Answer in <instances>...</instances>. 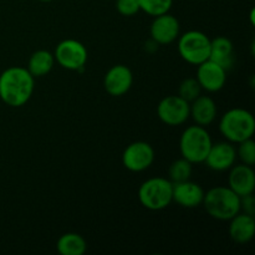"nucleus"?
<instances>
[{"label": "nucleus", "instance_id": "1", "mask_svg": "<svg viewBox=\"0 0 255 255\" xmlns=\"http://www.w3.org/2000/svg\"><path fill=\"white\" fill-rule=\"evenodd\" d=\"M35 77L26 67L11 66L0 75V99L10 107H21L34 94Z\"/></svg>", "mask_w": 255, "mask_h": 255}, {"label": "nucleus", "instance_id": "2", "mask_svg": "<svg viewBox=\"0 0 255 255\" xmlns=\"http://www.w3.org/2000/svg\"><path fill=\"white\" fill-rule=\"evenodd\" d=\"M204 209L217 221H231L241 212V197L229 187L219 186L204 192Z\"/></svg>", "mask_w": 255, "mask_h": 255}, {"label": "nucleus", "instance_id": "3", "mask_svg": "<svg viewBox=\"0 0 255 255\" xmlns=\"http://www.w3.org/2000/svg\"><path fill=\"white\" fill-rule=\"evenodd\" d=\"M222 136L231 143H239L253 138L255 132V119L251 111L246 109H232L227 111L219 121Z\"/></svg>", "mask_w": 255, "mask_h": 255}, {"label": "nucleus", "instance_id": "4", "mask_svg": "<svg viewBox=\"0 0 255 255\" xmlns=\"http://www.w3.org/2000/svg\"><path fill=\"white\" fill-rule=\"evenodd\" d=\"M213 141L206 127L194 125L189 126L182 132L179 139V151L181 156L187 161L194 163H203L211 149Z\"/></svg>", "mask_w": 255, "mask_h": 255}, {"label": "nucleus", "instance_id": "5", "mask_svg": "<svg viewBox=\"0 0 255 255\" xmlns=\"http://www.w3.org/2000/svg\"><path fill=\"white\" fill-rule=\"evenodd\" d=\"M173 183L168 178L153 177L139 186V203L148 211H162L172 203Z\"/></svg>", "mask_w": 255, "mask_h": 255}, {"label": "nucleus", "instance_id": "6", "mask_svg": "<svg viewBox=\"0 0 255 255\" xmlns=\"http://www.w3.org/2000/svg\"><path fill=\"white\" fill-rule=\"evenodd\" d=\"M179 56L186 62L198 66L209 60L211 55V39L208 35L198 30H189L178 36Z\"/></svg>", "mask_w": 255, "mask_h": 255}, {"label": "nucleus", "instance_id": "7", "mask_svg": "<svg viewBox=\"0 0 255 255\" xmlns=\"http://www.w3.org/2000/svg\"><path fill=\"white\" fill-rule=\"evenodd\" d=\"M54 57L55 62H57L62 69L81 72L86 66L89 54L86 46L79 40L66 39L59 42L55 47Z\"/></svg>", "mask_w": 255, "mask_h": 255}, {"label": "nucleus", "instance_id": "8", "mask_svg": "<svg viewBox=\"0 0 255 255\" xmlns=\"http://www.w3.org/2000/svg\"><path fill=\"white\" fill-rule=\"evenodd\" d=\"M154 161V149L148 142L136 141L129 143L122 153V164L129 172H143Z\"/></svg>", "mask_w": 255, "mask_h": 255}, {"label": "nucleus", "instance_id": "9", "mask_svg": "<svg viewBox=\"0 0 255 255\" xmlns=\"http://www.w3.org/2000/svg\"><path fill=\"white\" fill-rule=\"evenodd\" d=\"M157 116L168 126L183 125L189 119V102L178 95L166 96L157 106Z\"/></svg>", "mask_w": 255, "mask_h": 255}, {"label": "nucleus", "instance_id": "10", "mask_svg": "<svg viewBox=\"0 0 255 255\" xmlns=\"http://www.w3.org/2000/svg\"><path fill=\"white\" fill-rule=\"evenodd\" d=\"M133 84V75L126 65H115L104 77V87L109 95L120 97L126 95Z\"/></svg>", "mask_w": 255, "mask_h": 255}, {"label": "nucleus", "instance_id": "11", "mask_svg": "<svg viewBox=\"0 0 255 255\" xmlns=\"http://www.w3.org/2000/svg\"><path fill=\"white\" fill-rule=\"evenodd\" d=\"M196 79L202 90H206L207 92H218L226 86L227 71L212 60H207L197 66Z\"/></svg>", "mask_w": 255, "mask_h": 255}, {"label": "nucleus", "instance_id": "12", "mask_svg": "<svg viewBox=\"0 0 255 255\" xmlns=\"http://www.w3.org/2000/svg\"><path fill=\"white\" fill-rule=\"evenodd\" d=\"M179 30H181V26L177 17L169 12H166V14L154 16L149 34H151V39L157 45H168L178 39Z\"/></svg>", "mask_w": 255, "mask_h": 255}, {"label": "nucleus", "instance_id": "13", "mask_svg": "<svg viewBox=\"0 0 255 255\" xmlns=\"http://www.w3.org/2000/svg\"><path fill=\"white\" fill-rule=\"evenodd\" d=\"M237 151L233 143L228 141L212 144L203 163L216 172L229 171L236 164Z\"/></svg>", "mask_w": 255, "mask_h": 255}, {"label": "nucleus", "instance_id": "14", "mask_svg": "<svg viewBox=\"0 0 255 255\" xmlns=\"http://www.w3.org/2000/svg\"><path fill=\"white\" fill-rule=\"evenodd\" d=\"M228 187L236 192L239 197L254 193L255 189V173L253 166L248 164H234L229 169Z\"/></svg>", "mask_w": 255, "mask_h": 255}, {"label": "nucleus", "instance_id": "15", "mask_svg": "<svg viewBox=\"0 0 255 255\" xmlns=\"http://www.w3.org/2000/svg\"><path fill=\"white\" fill-rule=\"evenodd\" d=\"M204 198V191L198 183L191 179L179 183H173L172 202H176L183 208H197L201 206Z\"/></svg>", "mask_w": 255, "mask_h": 255}, {"label": "nucleus", "instance_id": "16", "mask_svg": "<svg viewBox=\"0 0 255 255\" xmlns=\"http://www.w3.org/2000/svg\"><path fill=\"white\" fill-rule=\"evenodd\" d=\"M189 117H192L196 125L209 126L217 117V104L212 97L199 95L189 104Z\"/></svg>", "mask_w": 255, "mask_h": 255}, {"label": "nucleus", "instance_id": "17", "mask_svg": "<svg viewBox=\"0 0 255 255\" xmlns=\"http://www.w3.org/2000/svg\"><path fill=\"white\" fill-rule=\"evenodd\" d=\"M229 222V236L234 243L247 244L254 238L255 219L253 216L239 212Z\"/></svg>", "mask_w": 255, "mask_h": 255}, {"label": "nucleus", "instance_id": "18", "mask_svg": "<svg viewBox=\"0 0 255 255\" xmlns=\"http://www.w3.org/2000/svg\"><path fill=\"white\" fill-rule=\"evenodd\" d=\"M209 60L218 64L226 71L232 69L236 62V52H234L233 42L226 36H217L211 40V55Z\"/></svg>", "mask_w": 255, "mask_h": 255}, {"label": "nucleus", "instance_id": "19", "mask_svg": "<svg viewBox=\"0 0 255 255\" xmlns=\"http://www.w3.org/2000/svg\"><path fill=\"white\" fill-rule=\"evenodd\" d=\"M55 65L54 54L47 50H37L32 52L27 62V71L36 79V77L46 76L50 74Z\"/></svg>", "mask_w": 255, "mask_h": 255}, {"label": "nucleus", "instance_id": "20", "mask_svg": "<svg viewBox=\"0 0 255 255\" xmlns=\"http://www.w3.org/2000/svg\"><path fill=\"white\" fill-rule=\"evenodd\" d=\"M56 249L61 255H82L87 251V242L77 233H65L57 239Z\"/></svg>", "mask_w": 255, "mask_h": 255}, {"label": "nucleus", "instance_id": "21", "mask_svg": "<svg viewBox=\"0 0 255 255\" xmlns=\"http://www.w3.org/2000/svg\"><path fill=\"white\" fill-rule=\"evenodd\" d=\"M192 172H193V164L182 157V158L176 159L171 163L168 169V179L172 183L188 181L192 177Z\"/></svg>", "mask_w": 255, "mask_h": 255}, {"label": "nucleus", "instance_id": "22", "mask_svg": "<svg viewBox=\"0 0 255 255\" xmlns=\"http://www.w3.org/2000/svg\"><path fill=\"white\" fill-rule=\"evenodd\" d=\"M138 4L142 11L154 17L169 12L173 0H138Z\"/></svg>", "mask_w": 255, "mask_h": 255}, {"label": "nucleus", "instance_id": "23", "mask_svg": "<svg viewBox=\"0 0 255 255\" xmlns=\"http://www.w3.org/2000/svg\"><path fill=\"white\" fill-rule=\"evenodd\" d=\"M201 92L202 87L196 77H188V79L183 80L179 85L178 96H181L182 99L191 104L193 100H196L201 95Z\"/></svg>", "mask_w": 255, "mask_h": 255}, {"label": "nucleus", "instance_id": "24", "mask_svg": "<svg viewBox=\"0 0 255 255\" xmlns=\"http://www.w3.org/2000/svg\"><path fill=\"white\" fill-rule=\"evenodd\" d=\"M236 148L237 157L242 161V163L254 166L255 164V142L253 138H248L246 141L239 142Z\"/></svg>", "mask_w": 255, "mask_h": 255}, {"label": "nucleus", "instance_id": "25", "mask_svg": "<svg viewBox=\"0 0 255 255\" xmlns=\"http://www.w3.org/2000/svg\"><path fill=\"white\" fill-rule=\"evenodd\" d=\"M116 9L124 16H133L141 11L138 0H116Z\"/></svg>", "mask_w": 255, "mask_h": 255}, {"label": "nucleus", "instance_id": "26", "mask_svg": "<svg viewBox=\"0 0 255 255\" xmlns=\"http://www.w3.org/2000/svg\"><path fill=\"white\" fill-rule=\"evenodd\" d=\"M241 212L249 216H255V198L253 193L241 197Z\"/></svg>", "mask_w": 255, "mask_h": 255}, {"label": "nucleus", "instance_id": "27", "mask_svg": "<svg viewBox=\"0 0 255 255\" xmlns=\"http://www.w3.org/2000/svg\"><path fill=\"white\" fill-rule=\"evenodd\" d=\"M254 9H252V12H251V19H252V24L254 25Z\"/></svg>", "mask_w": 255, "mask_h": 255}, {"label": "nucleus", "instance_id": "28", "mask_svg": "<svg viewBox=\"0 0 255 255\" xmlns=\"http://www.w3.org/2000/svg\"><path fill=\"white\" fill-rule=\"evenodd\" d=\"M39 1H42V2H50V1H52V0H39Z\"/></svg>", "mask_w": 255, "mask_h": 255}]
</instances>
